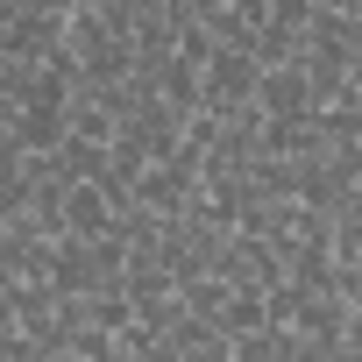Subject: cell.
Listing matches in <instances>:
<instances>
[{"instance_id": "6da1fadb", "label": "cell", "mask_w": 362, "mask_h": 362, "mask_svg": "<svg viewBox=\"0 0 362 362\" xmlns=\"http://www.w3.org/2000/svg\"><path fill=\"white\" fill-rule=\"evenodd\" d=\"M263 100H270V114H291V107L305 100V86H298V78L284 71V78H263Z\"/></svg>"}]
</instances>
